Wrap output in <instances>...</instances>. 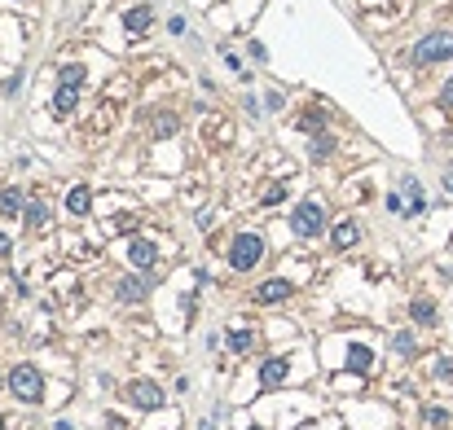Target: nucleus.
Here are the masks:
<instances>
[{"label": "nucleus", "mask_w": 453, "mask_h": 430, "mask_svg": "<svg viewBox=\"0 0 453 430\" xmlns=\"http://www.w3.org/2000/svg\"><path fill=\"white\" fill-rule=\"evenodd\" d=\"M9 391H14L18 400H27V404H40V400H44V378H40V369H35V365L9 369Z\"/></svg>", "instance_id": "nucleus-1"}, {"label": "nucleus", "mask_w": 453, "mask_h": 430, "mask_svg": "<svg viewBox=\"0 0 453 430\" xmlns=\"http://www.w3.org/2000/svg\"><path fill=\"white\" fill-rule=\"evenodd\" d=\"M260 259H264V242L256 233H238L233 246H229V268L233 272H251Z\"/></svg>", "instance_id": "nucleus-2"}, {"label": "nucleus", "mask_w": 453, "mask_h": 430, "mask_svg": "<svg viewBox=\"0 0 453 430\" xmlns=\"http://www.w3.org/2000/svg\"><path fill=\"white\" fill-rule=\"evenodd\" d=\"M453 57V31H432L414 44V62L418 66H432V62H449Z\"/></svg>", "instance_id": "nucleus-3"}, {"label": "nucleus", "mask_w": 453, "mask_h": 430, "mask_svg": "<svg viewBox=\"0 0 453 430\" xmlns=\"http://www.w3.org/2000/svg\"><path fill=\"white\" fill-rule=\"evenodd\" d=\"M291 229H295V237H317L326 229V211H321L317 202H300V207L291 211Z\"/></svg>", "instance_id": "nucleus-4"}, {"label": "nucleus", "mask_w": 453, "mask_h": 430, "mask_svg": "<svg viewBox=\"0 0 453 430\" xmlns=\"http://www.w3.org/2000/svg\"><path fill=\"white\" fill-rule=\"evenodd\" d=\"M423 207H427V198H423V185L418 181H401V194L387 198V211L392 215H418Z\"/></svg>", "instance_id": "nucleus-5"}, {"label": "nucleus", "mask_w": 453, "mask_h": 430, "mask_svg": "<svg viewBox=\"0 0 453 430\" xmlns=\"http://www.w3.org/2000/svg\"><path fill=\"white\" fill-rule=\"evenodd\" d=\"M128 400L137 409H163V391L154 382H128Z\"/></svg>", "instance_id": "nucleus-6"}, {"label": "nucleus", "mask_w": 453, "mask_h": 430, "mask_svg": "<svg viewBox=\"0 0 453 430\" xmlns=\"http://www.w3.org/2000/svg\"><path fill=\"white\" fill-rule=\"evenodd\" d=\"M146 294H150V281H141V277H119L115 281V298H119V303H141Z\"/></svg>", "instance_id": "nucleus-7"}, {"label": "nucleus", "mask_w": 453, "mask_h": 430, "mask_svg": "<svg viewBox=\"0 0 453 430\" xmlns=\"http://www.w3.org/2000/svg\"><path fill=\"white\" fill-rule=\"evenodd\" d=\"M286 378H291V365H286L282 356H273V360L260 365V387H282Z\"/></svg>", "instance_id": "nucleus-8"}, {"label": "nucleus", "mask_w": 453, "mask_h": 430, "mask_svg": "<svg viewBox=\"0 0 453 430\" xmlns=\"http://www.w3.org/2000/svg\"><path fill=\"white\" fill-rule=\"evenodd\" d=\"M128 259H133L137 268H154V264H159V250H154V242H146V237H137V242L128 246Z\"/></svg>", "instance_id": "nucleus-9"}, {"label": "nucleus", "mask_w": 453, "mask_h": 430, "mask_svg": "<svg viewBox=\"0 0 453 430\" xmlns=\"http://www.w3.org/2000/svg\"><path fill=\"white\" fill-rule=\"evenodd\" d=\"M282 298H291V281H282V277H273L256 290V303H282Z\"/></svg>", "instance_id": "nucleus-10"}, {"label": "nucleus", "mask_w": 453, "mask_h": 430, "mask_svg": "<svg viewBox=\"0 0 453 430\" xmlns=\"http://www.w3.org/2000/svg\"><path fill=\"white\" fill-rule=\"evenodd\" d=\"M150 22H154V9H150V5H137V9H128V14H124V27L133 31V35L150 31Z\"/></svg>", "instance_id": "nucleus-11"}, {"label": "nucleus", "mask_w": 453, "mask_h": 430, "mask_svg": "<svg viewBox=\"0 0 453 430\" xmlns=\"http://www.w3.org/2000/svg\"><path fill=\"white\" fill-rule=\"evenodd\" d=\"M356 237H361L356 220H343V224H335V233H330V246H335V250H348V246H356Z\"/></svg>", "instance_id": "nucleus-12"}, {"label": "nucleus", "mask_w": 453, "mask_h": 430, "mask_svg": "<svg viewBox=\"0 0 453 430\" xmlns=\"http://www.w3.org/2000/svg\"><path fill=\"white\" fill-rule=\"evenodd\" d=\"M75 105H79V83H62V88H57V97H53V110L66 119Z\"/></svg>", "instance_id": "nucleus-13"}, {"label": "nucleus", "mask_w": 453, "mask_h": 430, "mask_svg": "<svg viewBox=\"0 0 453 430\" xmlns=\"http://www.w3.org/2000/svg\"><path fill=\"white\" fill-rule=\"evenodd\" d=\"M88 207H93V189H88V185H75V189L66 194V211H70V215H88Z\"/></svg>", "instance_id": "nucleus-14"}, {"label": "nucleus", "mask_w": 453, "mask_h": 430, "mask_svg": "<svg viewBox=\"0 0 453 430\" xmlns=\"http://www.w3.org/2000/svg\"><path fill=\"white\" fill-rule=\"evenodd\" d=\"M348 369H352V373H369V369H374V351H369V347H352L348 351Z\"/></svg>", "instance_id": "nucleus-15"}, {"label": "nucleus", "mask_w": 453, "mask_h": 430, "mask_svg": "<svg viewBox=\"0 0 453 430\" xmlns=\"http://www.w3.org/2000/svg\"><path fill=\"white\" fill-rule=\"evenodd\" d=\"M409 316L418 320V325H436V303H432V298H414V303H409Z\"/></svg>", "instance_id": "nucleus-16"}, {"label": "nucleus", "mask_w": 453, "mask_h": 430, "mask_svg": "<svg viewBox=\"0 0 453 430\" xmlns=\"http://www.w3.org/2000/svg\"><path fill=\"white\" fill-rule=\"evenodd\" d=\"M22 220H27V229H44V224H49V207H44V202H27Z\"/></svg>", "instance_id": "nucleus-17"}, {"label": "nucleus", "mask_w": 453, "mask_h": 430, "mask_svg": "<svg viewBox=\"0 0 453 430\" xmlns=\"http://www.w3.org/2000/svg\"><path fill=\"white\" fill-rule=\"evenodd\" d=\"M251 347H256V334H251V329H229V351L247 356Z\"/></svg>", "instance_id": "nucleus-18"}, {"label": "nucleus", "mask_w": 453, "mask_h": 430, "mask_svg": "<svg viewBox=\"0 0 453 430\" xmlns=\"http://www.w3.org/2000/svg\"><path fill=\"white\" fill-rule=\"evenodd\" d=\"M0 211H5V215H18V211H27V207H22V189H18V185H9L5 194H0Z\"/></svg>", "instance_id": "nucleus-19"}, {"label": "nucleus", "mask_w": 453, "mask_h": 430, "mask_svg": "<svg viewBox=\"0 0 453 430\" xmlns=\"http://www.w3.org/2000/svg\"><path fill=\"white\" fill-rule=\"evenodd\" d=\"M330 154H335V136H317L313 145H308V158H313V163H326Z\"/></svg>", "instance_id": "nucleus-20"}, {"label": "nucleus", "mask_w": 453, "mask_h": 430, "mask_svg": "<svg viewBox=\"0 0 453 430\" xmlns=\"http://www.w3.org/2000/svg\"><path fill=\"white\" fill-rule=\"evenodd\" d=\"M176 127H181V119H176V114H168V110H163L159 119H154V127H150V136H172V132H176Z\"/></svg>", "instance_id": "nucleus-21"}, {"label": "nucleus", "mask_w": 453, "mask_h": 430, "mask_svg": "<svg viewBox=\"0 0 453 430\" xmlns=\"http://www.w3.org/2000/svg\"><path fill=\"white\" fill-rule=\"evenodd\" d=\"M423 417H427V426H436V430H445V426H449V409H427Z\"/></svg>", "instance_id": "nucleus-22"}, {"label": "nucleus", "mask_w": 453, "mask_h": 430, "mask_svg": "<svg viewBox=\"0 0 453 430\" xmlns=\"http://www.w3.org/2000/svg\"><path fill=\"white\" fill-rule=\"evenodd\" d=\"M392 347H396L401 356H414L418 347H414V334H396V338H392Z\"/></svg>", "instance_id": "nucleus-23"}, {"label": "nucleus", "mask_w": 453, "mask_h": 430, "mask_svg": "<svg viewBox=\"0 0 453 430\" xmlns=\"http://www.w3.org/2000/svg\"><path fill=\"white\" fill-rule=\"evenodd\" d=\"M282 198H286V185H269L264 189V207H278Z\"/></svg>", "instance_id": "nucleus-24"}, {"label": "nucleus", "mask_w": 453, "mask_h": 430, "mask_svg": "<svg viewBox=\"0 0 453 430\" xmlns=\"http://www.w3.org/2000/svg\"><path fill=\"white\" fill-rule=\"evenodd\" d=\"M62 83H84V66H66L62 70Z\"/></svg>", "instance_id": "nucleus-25"}, {"label": "nucleus", "mask_w": 453, "mask_h": 430, "mask_svg": "<svg viewBox=\"0 0 453 430\" xmlns=\"http://www.w3.org/2000/svg\"><path fill=\"white\" fill-rule=\"evenodd\" d=\"M321 123H326V114H321V110H308V114L300 119V127H321Z\"/></svg>", "instance_id": "nucleus-26"}, {"label": "nucleus", "mask_w": 453, "mask_h": 430, "mask_svg": "<svg viewBox=\"0 0 453 430\" xmlns=\"http://www.w3.org/2000/svg\"><path fill=\"white\" fill-rule=\"evenodd\" d=\"M0 88H5V97H14V92L22 88V70H18V75H9L5 83H0Z\"/></svg>", "instance_id": "nucleus-27"}, {"label": "nucleus", "mask_w": 453, "mask_h": 430, "mask_svg": "<svg viewBox=\"0 0 453 430\" xmlns=\"http://www.w3.org/2000/svg\"><path fill=\"white\" fill-rule=\"evenodd\" d=\"M115 229H119V233H137V220H133V215H119Z\"/></svg>", "instance_id": "nucleus-28"}, {"label": "nucleus", "mask_w": 453, "mask_h": 430, "mask_svg": "<svg viewBox=\"0 0 453 430\" xmlns=\"http://www.w3.org/2000/svg\"><path fill=\"white\" fill-rule=\"evenodd\" d=\"M436 378L449 382V378H453V360H440V365H436Z\"/></svg>", "instance_id": "nucleus-29"}, {"label": "nucleus", "mask_w": 453, "mask_h": 430, "mask_svg": "<svg viewBox=\"0 0 453 430\" xmlns=\"http://www.w3.org/2000/svg\"><path fill=\"white\" fill-rule=\"evenodd\" d=\"M440 105H449V110H453V79H445V92H440Z\"/></svg>", "instance_id": "nucleus-30"}, {"label": "nucleus", "mask_w": 453, "mask_h": 430, "mask_svg": "<svg viewBox=\"0 0 453 430\" xmlns=\"http://www.w3.org/2000/svg\"><path fill=\"white\" fill-rule=\"evenodd\" d=\"M0 259H9V237L0 233Z\"/></svg>", "instance_id": "nucleus-31"}, {"label": "nucleus", "mask_w": 453, "mask_h": 430, "mask_svg": "<svg viewBox=\"0 0 453 430\" xmlns=\"http://www.w3.org/2000/svg\"><path fill=\"white\" fill-rule=\"evenodd\" d=\"M445 189H449V194H453V172H449V176H445Z\"/></svg>", "instance_id": "nucleus-32"}, {"label": "nucleus", "mask_w": 453, "mask_h": 430, "mask_svg": "<svg viewBox=\"0 0 453 430\" xmlns=\"http://www.w3.org/2000/svg\"><path fill=\"white\" fill-rule=\"evenodd\" d=\"M0 430H5V413H0Z\"/></svg>", "instance_id": "nucleus-33"}, {"label": "nucleus", "mask_w": 453, "mask_h": 430, "mask_svg": "<svg viewBox=\"0 0 453 430\" xmlns=\"http://www.w3.org/2000/svg\"><path fill=\"white\" fill-rule=\"evenodd\" d=\"M251 430H260V426H251Z\"/></svg>", "instance_id": "nucleus-34"}, {"label": "nucleus", "mask_w": 453, "mask_h": 430, "mask_svg": "<svg viewBox=\"0 0 453 430\" xmlns=\"http://www.w3.org/2000/svg\"><path fill=\"white\" fill-rule=\"evenodd\" d=\"M0 382H5V378H0Z\"/></svg>", "instance_id": "nucleus-35"}]
</instances>
